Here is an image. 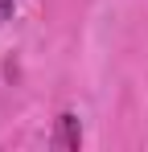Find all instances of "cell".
Instances as JSON below:
<instances>
[{"mask_svg":"<svg viewBox=\"0 0 148 152\" xmlns=\"http://www.w3.org/2000/svg\"><path fill=\"white\" fill-rule=\"evenodd\" d=\"M12 8H17V0H0V25L12 17Z\"/></svg>","mask_w":148,"mask_h":152,"instance_id":"cell-2","label":"cell"},{"mask_svg":"<svg viewBox=\"0 0 148 152\" xmlns=\"http://www.w3.org/2000/svg\"><path fill=\"white\" fill-rule=\"evenodd\" d=\"M49 148H53V152H78V148H82V124H78L74 111H62V115L53 119Z\"/></svg>","mask_w":148,"mask_h":152,"instance_id":"cell-1","label":"cell"}]
</instances>
